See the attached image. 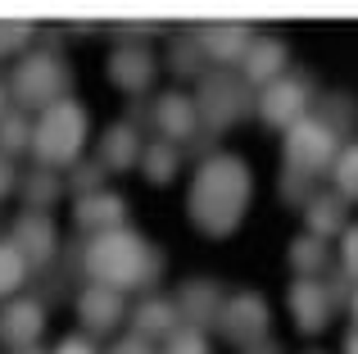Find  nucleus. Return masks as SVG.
<instances>
[{"label":"nucleus","mask_w":358,"mask_h":354,"mask_svg":"<svg viewBox=\"0 0 358 354\" xmlns=\"http://www.w3.org/2000/svg\"><path fill=\"white\" fill-rule=\"evenodd\" d=\"M250 169L236 155H209L191 177V195H186V213L204 236L222 241L241 227L245 209H250Z\"/></svg>","instance_id":"nucleus-1"},{"label":"nucleus","mask_w":358,"mask_h":354,"mask_svg":"<svg viewBox=\"0 0 358 354\" xmlns=\"http://www.w3.org/2000/svg\"><path fill=\"white\" fill-rule=\"evenodd\" d=\"M82 268H87L91 286H109V291H131V286H150L164 268V255L150 246L141 232L114 227L87 241L82 250Z\"/></svg>","instance_id":"nucleus-2"},{"label":"nucleus","mask_w":358,"mask_h":354,"mask_svg":"<svg viewBox=\"0 0 358 354\" xmlns=\"http://www.w3.org/2000/svg\"><path fill=\"white\" fill-rule=\"evenodd\" d=\"M87 146V109L78 100H59L50 105L41 118H36V132H32V160L36 169H73Z\"/></svg>","instance_id":"nucleus-3"},{"label":"nucleus","mask_w":358,"mask_h":354,"mask_svg":"<svg viewBox=\"0 0 358 354\" xmlns=\"http://www.w3.org/2000/svg\"><path fill=\"white\" fill-rule=\"evenodd\" d=\"M9 96L14 109H50L59 100H69V64L55 50H27L9 73Z\"/></svg>","instance_id":"nucleus-4"},{"label":"nucleus","mask_w":358,"mask_h":354,"mask_svg":"<svg viewBox=\"0 0 358 354\" xmlns=\"http://www.w3.org/2000/svg\"><path fill=\"white\" fill-rule=\"evenodd\" d=\"M281 150H286L290 173L317 182V173H331L336 155H341V132H336V123L327 114H308V118H299L295 127H286Z\"/></svg>","instance_id":"nucleus-5"},{"label":"nucleus","mask_w":358,"mask_h":354,"mask_svg":"<svg viewBox=\"0 0 358 354\" xmlns=\"http://www.w3.org/2000/svg\"><path fill=\"white\" fill-rule=\"evenodd\" d=\"M195 109H200V123L209 132H227L231 123L250 109V96H245V78L218 69V73H204L200 91H195Z\"/></svg>","instance_id":"nucleus-6"},{"label":"nucleus","mask_w":358,"mask_h":354,"mask_svg":"<svg viewBox=\"0 0 358 354\" xmlns=\"http://www.w3.org/2000/svg\"><path fill=\"white\" fill-rule=\"evenodd\" d=\"M308 105H313V82L304 78V73H281L272 87L259 91V118L268 127H295L299 118H308Z\"/></svg>","instance_id":"nucleus-7"},{"label":"nucleus","mask_w":358,"mask_h":354,"mask_svg":"<svg viewBox=\"0 0 358 354\" xmlns=\"http://www.w3.org/2000/svg\"><path fill=\"white\" fill-rule=\"evenodd\" d=\"M150 123L159 127V141H168V146L191 141V136L200 132L195 96H186V91H164V96L155 100V109H150Z\"/></svg>","instance_id":"nucleus-8"},{"label":"nucleus","mask_w":358,"mask_h":354,"mask_svg":"<svg viewBox=\"0 0 358 354\" xmlns=\"http://www.w3.org/2000/svg\"><path fill=\"white\" fill-rule=\"evenodd\" d=\"M218 332L227 341H236V346H259L263 332H268V304H263V295H254V291L231 295L218 313Z\"/></svg>","instance_id":"nucleus-9"},{"label":"nucleus","mask_w":358,"mask_h":354,"mask_svg":"<svg viewBox=\"0 0 358 354\" xmlns=\"http://www.w3.org/2000/svg\"><path fill=\"white\" fill-rule=\"evenodd\" d=\"M45 332V309L41 300H32V295H18V300H9L5 309H0V341H5L9 350H36V341H41Z\"/></svg>","instance_id":"nucleus-10"},{"label":"nucleus","mask_w":358,"mask_h":354,"mask_svg":"<svg viewBox=\"0 0 358 354\" xmlns=\"http://www.w3.org/2000/svg\"><path fill=\"white\" fill-rule=\"evenodd\" d=\"M9 241L18 246V255H23L32 268H45V264L55 259V246H59L50 213H36V209H23V213H18V218H14V232H9Z\"/></svg>","instance_id":"nucleus-11"},{"label":"nucleus","mask_w":358,"mask_h":354,"mask_svg":"<svg viewBox=\"0 0 358 354\" xmlns=\"http://www.w3.org/2000/svg\"><path fill=\"white\" fill-rule=\"evenodd\" d=\"M331 291L327 286H317V277H299L295 286H290V318H295V327L304 332V337H313V332H322L327 323H331Z\"/></svg>","instance_id":"nucleus-12"},{"label":"nucleus","mask_w":358,"mask_h":354,"mask_svg":"<svg viewBox=\"0 0 358 354\" xmlns=\"http://www.w3.org/2000/svg\"><path fill=\"white\" fill-rule=\"evenodd\" d=\"M155 55L145 50L141 41H127L118 45L114 55H109V82H114L118 91H131V96H141V91H150V82H155Z\"/></svg>","instance_id":"nucleus-13"},{"label":"nucleus","mask_w":358,"mask_h":354,"mask_svg":"<svg viewBox=\"0 0 358 354\" xmlns=\"http://www.w3.org/2000/svg\"><path fill=\"white\" fill-rule=\"evenodd\" d=\"M73 222H78L82 232H91V236H100V232H114V227H127V200L114 191H96V195H82L78 204H73Z\"/></svg>","instance_id":"nucleus-14"},{"label":"nucleus","mask_w":358,"mask_h":354,"mask_svg":"<svg viewBox=\"0 0 358 354\" xmlns=\"http://www.w3.org/2000/svg\"><path fill=\"white\" fill-rule=\"evenodd\" d=\"M281 69H286V41H277V36H254V45L241 59V78L263 91L281 78Z\"/></svg>","instance_id":"nucleus-15"},{"label":"nucleus","mask_w":358,"mask_h":354,"mask_svg":"<svg viewBox=\"0 0 358 354\" xmlns=\"http://www.w3.org/2000/svg\"><path fill=\"white\" fill-rule=\"evenodd\" d=\"M78 318L82 327L91 332H114L122 318H127V304H122V291H109V286H87L78 295Z\"/></svg>","instance_id":"nucleus-16"},{"label":"nucleus","mask_w":358,"mask_h":354,"mask_svg":"<svg viewBox=\"0 0 358 354\" xmlns=\"http://www.w3.org/2000/svg\"><path fill=\"white\" fill-rule=\"evenodd\" d=\"M250 45H254V32H250V27H241V23H213V27H204V32H200L204 59H213L218 69L241 64Z\"/></svg>","instance_id":"nucleus-17"},{"label":"nucleus","mask_w":358,"mask_h":354,"mask_svg":"<svg viewBox=\"0 0 358 354\" xmlns=\"http://www.w3.org/2000/svg\"><path fill=\"white\" fill-rule=\"evenodd\" d=\"M177 318H182L177 300L145 295V300L131 309V337H141V341H168V337L177 332Z\"/></svg>","instance_id":"nucleus-18"},{"label":"nucleus","mask_w":358,"mask_h":354,"mask_svg":"<svg viewBox=\"0 0 358 354\" xmlns=\"http://www.w3.org/2000/svg\"><path fill=\"white\" fill-rule=\"evenodd\" d=\"M141 155H145V146H141V132L136 123H114L105 136H100V164L105 169H141Z\"/></svg>","instance_id":"nucleus-19"},{"label":"nucleus","mask_w":358,"mask_h":354,"mask_svg":"<svg viewBox=\"0 0 358 354\" xmlns=\"http://www.w3.org/2000/svg\"><path fill=\"white\" fill-rule=\"evenodd\" d=\"M222 291H218V282H204V277H195V282H186L182 291H177V309L186 313V323L191 327H204V323H218V313H222Z\"/></svg>","instance_id":"nucleus-20"},{"label":"nucleus","mask_w":358,"mask_h":354,"mask_svg":"<svg viewBox=\"0 0 358 354\" xmlns=\"http://www.w3.org/2000/svg\"><path fill=\"white\" fill-rule=\"evenodd\" d=\"M304 218H308V236L327 241V236H345V200L336 191H317L313 200L304 204Z\"/></svg>","instance_id":"nucleus-21"},{"label":"nucleus","mask_w":358,"mask_h":354,"mask_svg":"<svg viewBox=\"0 0 358 354\" xmlns=\"http://www.w3.org/2000/svg\"><path fill=\"white\" fill-rule=\"evenodd\" d=\"M18 191H23L27 209L45 213V209H50V204L64 195V177H59V173H50V169H32L27 177H18Z\"/></svg>","instance_id":"nucleus-22"},{"label":"nucleus","mask_w":358,"mask_h":354,"mask_svg":"<svg viewBox=\"0 0 358 354\" xmlns=\"http://www.w3.org/2000/svg\"><path fill=\"white\" fill-rule=\"evenodd\" d=\"M177 169H182V150H177V146H168V141L145 146V155H141V173H145V182L168 186L177 177Z\"/></svg>","instance_id":"nucleus-23"},{"label":"nucleus","mask_w":358,"mask_h":354,"mask_svg":"<svg viewBox=\"0 0 358 354\" xmlns=\"http://www.w3.org/2000/svg\"><path fill=\"white\" fill-rule=\"evenodd\" d=\"M32 132H36V123L27 118V109H9L5 118H0V155H23V150H32Z\"/></svg>","instance_id":"nucleus-24"},{"label":"nucleus","mask_w":358,"mask_h":354,"mask_svg":"<svg viewBox=\"0 0 358 354\" xmlns=\"http://www.w3.org/2000/svg\"><path fill=\"white\" fill-rule=\"evenodd\" d=\"M290 268H295L299 277H317L327 268V246L304 232L299 241H290Z\"/></svg>","instance_id":"nucleus-25"},{"label":"nucleus","mask_w":358,"mask_h":354,"mask_svg":"<svg viewBox=\"0 0 358 354\" xmlns=\"http://www.w3.org/2000/svg\"><path fill=\"white\" fill-rule=\"evenodd\" d=\"M331 177H336V195H341L345 204L358 200V141L341 146V155H336V164H331Z\"/></svg>","instance_id":"nucleus-26"},{"label":"nucleus","mask_w":358,"mask_h":354,"mask_svg":"<svg viewBox=\"0 0 358 354\" xmlns=\"http://www.w3.org/2000/svg\"><path fill=\"white\" fill-rule=\"evenodd\" d=\"M168 64H173V73H182V78H195V73L204 69V50H200V32H182L173 41V50H168Z\"/></svg>","instance_id":"nucleus-27"},{"label":"nucleus","mask_w":358,"mask_h":354,"mask_svg":"<svg viewBox=\"0 0 358 354\" xmlns=\"http://www.w3.org/2000/svg\"><path fill=\"white\" fill-rule=\"evenodd\" d=\"M27 273H32V264L18 255V246L14 241H0V295H14L27 282Z\"/></svg>","instance_id":"nucleus-28"},{"label":"nucleus","mask_w":358,"mask_h":354,"mask_svg":"<svg viewBox=\"0 0 358 354\" xmlns=\"http://www.w3.org/2000/svg\"><path fill=\"white\" fill-rule=\"evenodd\" d=\"M32 36H36V27H32V23H18V18H0V59H9V55L27 50V45H32Z\"/></svg>","instance_id":"nucleus-29"},{"label":"nucleus","mask_w":358,"mask_h":354,"mask_svg":"<svg viewBox=\"0 0 358 354\" xmlns=\"http://www.w3.org/2000/svg\"><path fill=\"white\" fill-rule=\"evenodd\" d=\"M164 354H213L209 350V337H204V327H177L173 337L164 341Z\"/></svg>","instance_id":"nucleus-30"},{"label":"nucleus","mask_w":358,"mask_h":354,"mask_svg":"<svg viewBox=\"0 0 358 354\" xmlns=\"http://www.w3.org/2000/svg\"><path fill=\"white\" fill-rule=\"evenodd\" d=\"M100 177H105V164H100V160L73 164V169H69V186L78 191V200H82V195H96L100 191Z\"/></svg>","instance_id":"nucleus-31"},{"label":"nucleus","mask_w":358,"mask_h":354,"mask_svg":"<svg viewBox=\"0 0 358 354\" xmlns=\"http://www.w3.org/2000/svg\"><path fill=\"white\" fill-rule=\"evenodd\" d=\"M341 273L350 282H358V222L345 227V236H341Z\"/></svg>","instance_id":"nucleus-32"},{"label":"nucleus","mask_w":358,"mask_h":354,"mask_svg":"<svg viewBox=\"0 0 358 354\" xmlns=\"http://www.w3.org/2000/svg\"><path fill=\"white\" fill-rule=\"evenodd\" d=\"M14 186H18V169H14V160H9V155H0V200H5Z\"/></svg>","instance_id":"nucleus-33"},{"label":"nucleus","mask_w":358,"mask_h":354,"mask_svg":"<svg viewBox=\"0 0 358 354\" xmlns=\"http://www.w3.org/2000/svg\"><path fill=\"white\" fill-rule=\"evenodd\" d=\"M50 354H96V346H91L87 337H64L59 346H55Z\"/></svg>","instance_id":"nucleus-34"},{"label":"nucleus","mask_w":358,"mask_h":354,"mask_svg":"<svg viewBox=\"0 0 358 354\" xmlns=\"http://www.w3.org/2000/svg\"><path fill=\"white\" fill-rule=\"evenodd\" d=\"M109 354H155L150 350V341H141V337H127V341H118Z\"/></svg>","instance_id":"nucleus-35"},{"label":"nucleus","mask_w":358,"mask_h":354,"mask_svg":"<svg viewBox=\"0 0 358 354\" xmlns=\"http://www.w3.org/2000/svg\"><path fill=\"white\" fill-rule=\"evenodd\" d=\"M9 114V78H0V118Z\"/></svg>","instance_id":"nucleus-36"},{"label":"nucleus","mask_w":358,"mask_h":354,"mask_svg":"<svg viewBox=\"0 0 358 354\" xmlns=\"http://www.w3.org/2000/svg\"><path fill=\"white\" fill-rule=\"evenodd\" d=\"M350 313H354V332H358V286H354V295H350Z\"/></svg>","instance_id":"nucleus-37"},{"label":"nucleus","mask_w":358,"mask_h":354,"mask_svg":"<svg viewBox=\"0 0 358 354\" xmlns=\"http://www.w3.org/2000/svg\"><path fill=\"white\" fill-rule=\"evenodd\" d=\"M250 354H277V350H272L268 341H259V346H250Z\"/></svg>","instance_id":"nucleus-38"},{"label":"nucleus","mask_w":358,"mask_h":354,"mask_svg":"<svg viewBox=\"0 0 358 354\" xmlns=\"http://www.w3.org/2000/svg\"><path fill=\"white\" fill-rule=\"evenodd\" d=\"M345 354H358V332H350V341H345Z\"/></svg>","instance_id":"nucleus-39"},{"label":"nucleus","mask_w":358,"mask_h":354,"mask_svg":"<svg viewBox=\"0 0 358 354\" xmlns=\"http://www.w3.org/2000/svg\"><path fill=\"white\" fill-rule=\"evenodd\" d=\"M18 354H41V350H18Z\"/></svg>","instance_id":"nucleus-40"}]
</instances>
